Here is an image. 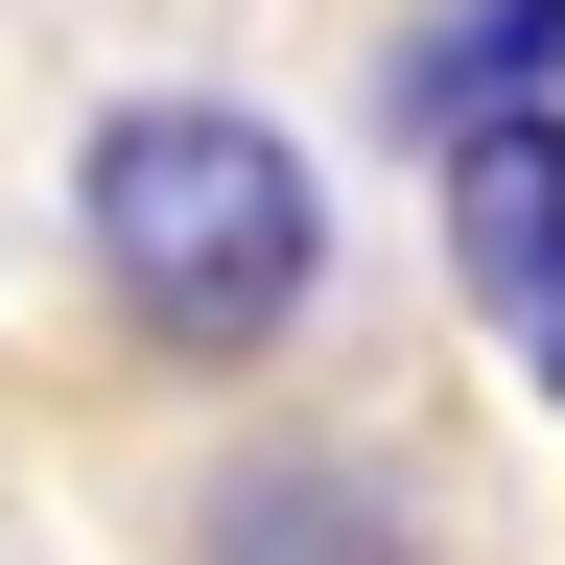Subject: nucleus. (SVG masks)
<instances>
[{"label": "nucleus", "instance_id": "nucleus-1", "mask_svg": "<svg viewBox=\"0 0 565 565\" xmlns=\"http://www.w3.org/2000/svg\"><path fill=\"white\" fill-rule=\"evenodd\" d=\"M71 236H95L118 330L189 353V377H236V353H282L330 307V189L259 95H118L95 166H71Z\"/></svg>", "mask_w": 565, "mask_h": 565}, {"label": "nucleus", "instance_id": "nucleus-2", "mask_svg": "<svg viewBox=\"0 0 565 565\" xmlns=\"http://www.w3.org/2000/svg\"><path fill=\"white\" fill-rule=\"evenodd\" d=\"M424 212H448L471 330L519 353V401L565 424V95H519V118H448V141H424Z\"/></svg>", "mask_w": 565, "mask_h": 565}, {"label": "nucleus", "instance_id": "nucleus-3", "mask_svg": "<svg viewBox=\"0 0 565 565\" xmlns=\"http://www.w3.org/2000/svg\"><path fill=\"white\" fill-rule=\"evenodd\" d=\"M189 565H424V494H401V448H353V424H259V448H212Z\"/></svg>", "mask_w": 565, "mask_h": 565}, {"label": "nucleus", "instance_id": "nucleus-4", "mask_svg": "<svg viewBox=\"0 0 565 565\" xmlns=\"http://www.w3.org/2000/svg\"><path fill=\"white\" fill-rule=\"evenodd\" d=\"M519 95H565V0H448V24H401V47H377V118H401V141L519 118Z\"/></svg>", "mask_w": 565, "mask_h": 565}]
</instances>
